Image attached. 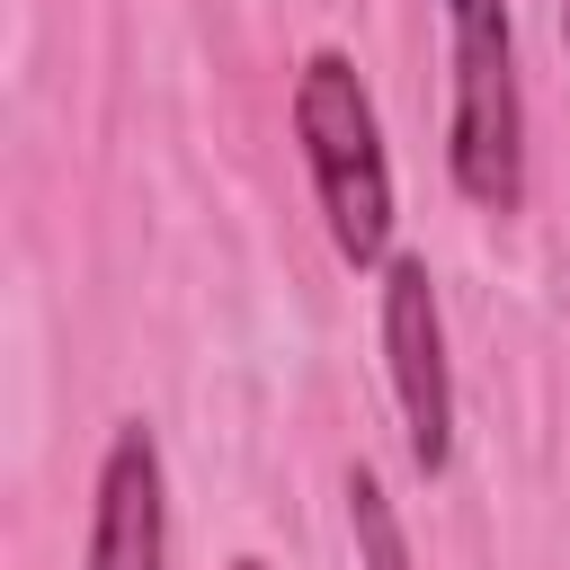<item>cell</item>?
Returning <instances> with one entry per match:
<instances>
[{
	"label": "cell",
	"mask_w": 570,
	"mask_h": 570,
	"mask_svg": "<svg viewBox=\"0 0 570 570\" xmlns=\"http://www.w3.org/2000/svg\"><path fill=\"white\" fill-rule=\"evenodd\" d=\"M383 374H392L401 445H410V463L436 481V472L454 463V365H445L436 276H428V258H410V249L383 258Z\"/></svg>",
	"instance_id": "3"
},
{
	"label": "cell",
	"mask_w": 570,
	"mask_h": 570,
	"mask_svg": "<svg viewBox=\"0 0 570 570\" xmlns=\"http://www.w3.org/2000/svg\"><path fill=\"white\" fill-rule=\"evenodd\" d=\"M294 142H303V169H312V196H321V223H330V249L374 276L392 258V151H383V116H374V89L356 80V62L338 45L303 53L294 71Z\"/></svg>",
	"instance_id": "1"
},
{
	"label": "cell",
	"mask_w": 570,
	"mask_h": 570,
	"mask_svg": "<svg viewBox=\"0 0 570 570\" xmlns=\"http://www.w3.org/2000/svg\"><path fill=\"white\" fill-rule=\"evenodd\" d=\"M89 570H169V472H160V436L142 419H125L98 454Z\"/></svg>",
	"instance_id": "4"
},
{
	"label": "cell",
	"mask_w": 570,
	"mask_h": 570,
	"mask_svg": "<svg viewBox=\"0 0 570 570\" xmlns=\"http://www.w3.org/2000/svg\"><path fill=\"white\" fill-rule=\"evenodd\" d=\"M561 36H570V0H561Z\"/></svg>",
	"instance_id": "7"
},
{
	"label": "cell",
	"mask_w": 570,
	"mask_h": 570,
	"mask_svg": "<svg viewBox=\"0 0 570 570\" xmlns=\"http://www.w3.org/2000/svg\"><path fill=\"white\" fill-rule=\"evenodd\" d=\"M232 570H267V561H258V552H240V561H232Z\"/></svg>",
	"instance_id": "6"
},
{
	"label": "cell",
	"mask_w": 570,
	"mask_h": 570,
	"mask_svg": "<svg viewBox=\"0 0 570 570\" xmlns=\"http://www.w3.org/2000/svg\"><path fill=\"white\" fill-rule=\"evenodd\" d=\"M445 45H454L445 169H454L463 205L517 214V205H525V89H517L508 0H445Z\"/></svg>",
	"instance_id": "2"
},
{
	"label": "cell",
	"mask_w": 570,
	"mask_h": 570,
	"mask_svg": "<svg viewBox=\"0 0 570 570\" xmlns=\"http://www.w3.org/2000/svg\"><path fill=\"white\" fill-rule=\"evenodd\" d=\"M347 534H356V570H410V534L374 463H347Z\"/></svg>",
	"instance_id": "5"
}]
</instances>
